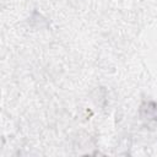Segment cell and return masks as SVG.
<instances>
[{"mask_svg": "<svg viewBox=\"0 0 157 157\" xmlns=\"http://www.w3.org/2000/svg\"><path fill=\"white\" fill-rule=\"evenodd\" d=\"M140 117L147 125L157 126V102H144L140 107Z\"/></svg>", "mask_w": 157, "mask_h": 157, "instance_id": "6da1fadb", "label": "cell"}]
</instances>
